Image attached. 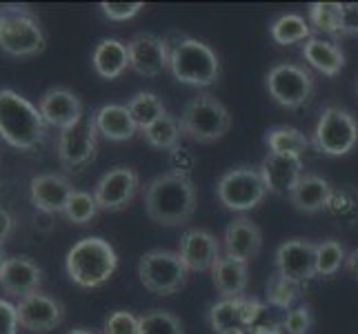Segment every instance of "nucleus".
<instances>
[{
  "label": "nucleus",
  "instance_id": "nucleus-1",
  "mask_svg": "<svg viewBox=\"0 0 358 334\" xmlns=\"http://www.w3.org/2000/svg\"><path fill=\"white\" fill-rule=\"evenodd\" d=\"M196 201L199 199H196V188L189 174L167 172L147 185L145 214L158 225H185L196 212Z\"/></svg>",
  "mask_w": 358,
  "mask_h": 334
},
{
  "label": "nucleus",
  "instance_id": "nucleus-2",
  "mask_svg": "<svg viewBox=\"0 0 358 334\" xmlns=\"http://www.w3.org/2000/svg\"><path fill=\"white\" fill-rule=\"evenodd\" d=\"M0 139L20 152H36L47 139L41 109L14 90H0Z\"/></svg>",
  "mask_w": 358,
  "mask_h": 334
},
{
  "label": "nucleus",
  "instance_id": "nucleus-3",
  "mask_svg": "<svg viewBox=\"0 0 358 334\" xmlns=\"http://www.w3.org/2000/svg\"><path fill=\"white\" fill-rule=\"evenodd\" d=\"M118 254L114 245L101 237L80 239L65 256V270L78 288H101L114 277Z\"/></svg>",
  "mask_w": 358,
  "mask_h": 334
},
{
  "label": "nucleus",
  "instance_id": "nucleus-4",
  "mask_svg": "<svg viewBox=\"0 0 358 334\" xmlns=\"http://www.w3.org/2000/svg\"><path fill=\"white\" fill-rule=\"evenodd\" d=\"M47 45L38 16L22 5L0 7V49L7 56L27 58L41 54Z\"/></svg>",
  "mask_w": 358,
  "mask_h": 334
},
{
  "label": "nucleus",
  "instance_id": "nucleus-5",
  "mask_svg": "<svg viewBox=\"0 0 358 334\" xmlns=\"http://www.w3.org/2000/svg\"><path fill=\"white\" fill-rule=\"evenodd\" d=\"M169 47V69L174 78L185 85L209 88L220 76V63L209 45L196 39H180Z\"/></svg>",
  "mask_w": 358,
  "mask_h": 334
},
{
  "label": "nucleus",
  "instance_id": "nucleus-6",
  "mask_svg": "<svg viewBox=\"0 0 358 334\" xmlns=\"http://www.w3.org/2000/svg\"><path fill=\"white\" fill-rule=\"evenodd\" d=\"M180 125L185 136H189L192 141L209 145L220 141L231 130V116L216 96L201 94L185 103Z\"/></svg>",
  "mask_w": 358,
  "mask_h": 334
},
{
  "label": "nucleus",
  "instance_id": "nucleus-7",
  "mask_svg": "<svg viewBox=\"0 0 358 334\" xmlns=\"http://www.w3.org/2000/svg\"><path fill=\"white\" fill-rule=\"evenodd\" d=\"M189 270L182 263L178 252L150 250L138 261V279L152 294L169 296L187 283Z\"/></svg>",
  "mask_w": 358,
  "mask_h": 334
},
{
  "label": "nucleus",
  "instance_id": "nucleus-8",
  "mask_svg": "<svg viewBox=\"0 0 358 334\" xmlns=\"http://www.w3.org/2000/svg\"><path fill=\"white\" fill-rule=\"evenodd\" d=\"M98 130L94 114H83L80 120L63 130L56 139L58 163L67 172H80L96 158L98 152Z\"/></svg>",
  "mask_w": 358,
  "mask_h": 334
},
{
  "label": "nucleus",
  "instance_id": "nucleus-9",
  "mask_svg": "<svg viewBox=\"0 0 358 334\" xmlns=\"http://www.w3.org/2000/svg\"><path fill=\"white\" fill-rule=\"evenodd\" d=\"M358 143V123L348 109L329 105L320 111L314 130V147L327 156L350 154Z\"/></svg>",
  "mask_w": 358,
  "mask_h": 334
},
{
  "label": "nucleus",
  "instance_id": "nucleus-10",
  "mask_svg": "<svg viewBox=\"0 0 358 334\" xmlns=\"http://www.w3.org/2000/svg\"><path fill=\"white\" fill-rule=\"evenodd\" d=\"M216 196L227 209L250 212L258 207L267 196L265 181L258 167H236L220 176L216 185Z\"/></svg>",
  "mask_w": 358,
  "mask_h": 334
},
{
  "label": "nucleus",
  "instance_id": "nucleus-11",
  "mask_svg": "<svg viewBox=\"0 0 358 334\" xmlns=\"http://www.w3.org/2000/svg\"><path fill=\"white\" fill-rule=\"evenodd\" d=\"M267 92L274 101L285 109H301L310 103L314 94V78L312 74L301 65L280 63L267 71Z\"/></svg>",
  "mask_w": 358,
  "mask_h": 334
},
{
  "label": "nucleus",
  "instance_id": "nucleus-12",
  "mask_svg": "<svg viewBox=\"0 0 358 334\" xmlns=\"http://www.w3.org/2000/svg\"><path fill=\"white\" fill-rule=\"evenodd\" d=\"M141 188L138 172L129 165H116L98 179L94 188V199L105 212H122L134 201Z\"/></svg>",
  "mask_w": 358,
  "mask_h": 334
},
{
  "label": "nucleus",
  "instance_id": "nucleus-13",
  "mask_svg": "<svg viewBox=\"0 0 358 334\" xmlns=\"http://www.w3.org/2000/svg\"><path fill=\"white\" fill-rule=\"evenodd\" d=\"M16 314L20 328L36 334H47L65 321V305L49 294L34 292L16 303Z\"/></svg>",
  "mask_w": 358,
  "mask_h": 334
},
{
  "label": "nucleus",
  "instance_id": "nucleus-14",
  "mask_svg": "<svg viewBox=\"0 0 358 334\" xmlns=\"http://www.w3.org/2000/svg\"><path fill=\"white\" fill-rule=\"evenodd\" d=\"M265 305L258 303L256 299H223L212 305L209 310V326L216 334H223L227 330H252L256 326V321L263 316Z\"/></svg>",
  "mask_w": 358,
  "mask_h": 334
},
{
  "label": "nucleus",
  "instance_id": "nucleus-15",
  "mask_svg": "<svg viewBox=\"0 0 358 334\" xmlns=\"http://www.w3.org/2000/svg\"><path fill=\"white\" fill-rule=\"evenodd\" d=\"M276 272L285 279L301 283L316 274V243L307 239H289L276 250Z\"/></svg>",
  "mask_w": 358,
  "mask_h": 334
},
{
  "label": "nucleus",
  "instance_id": "nucleus-16",
  "mask_svg": "<svg viewBox=\"0 0 358 334\" xmlns=\"http://www.w3.org/2000/svg\"><path fill=\"white\" fill-rule=\"evenodd\" d=\"M129 67L145 78H156L169 67V47L154 34H136L127 43Z\"/></svg>",
  "mask_w": 358,
  "mask_h": 334
},
{
  "label": "nucleus",
  "instance_id": "nucleus-17",
  "mask_svg": "<svg viewBox=\"0 0 358 334\" xmlns=\"http://www.w3.org/2000/svg\"><path fill=\"white\" fill-rule=\"evenodd\" d=\"M71 194V181L65 174H56V172L36 174L29 183L31 205L45 214H63Z\"/></svg>",
  "mask_w": 358,
  "mask_h": 334
},
{
  "label": "nucleus",
  "instance_id": "nucleus-18",
  "mask_svg": "<svg viewBox=\"0 0 358 334\" xmlns=\"http://www.w3.org/2000/svg\"><path fill=\"white\" fill-rule=\"evenodd\" d=\"M261 176L265 188L274 196H289L303 176V158L269 152L261 163Z\"/></svg>",
  "mask_w": 358,
  "mask_h": 334
},
{
  "label": "nucleus",
  "instance_id": "nucleus-19",
  "mask_svg": "<svg viewBox=\"0 0 358 334\" xmlns=\"http://www.w3.org/2000/svg\"><path fill=\"white\" fill-rule=\"evenodd\" d=\"M43 281V270L29 256H9L0 270V288L9 296L24 299L38 292Z\"/></svg>",
  "mask_w": 358,
  "mask_h": 334
},
{
  "label": "nucleus",
  "instance_id": "nucleus-20",
  "mask_svg": "<svg viewBox=\"0 0 358 334\" xmlns=\"http://www.w3.org/2000/svg\"><path fill=\"white\" fill-rule=\"evenodd\" d=\"M38 109L47 125L58 127L60 132L71 127L73 123L80 120L85 109L83 101L67 88H52L47 90L38 103Z\"/></svg>",
  "mask_w": 358,
  "mask_h": 334
},
{
  "label": "nucleus",
  "instance_id": "nucleus-21",
  "mask_svg": "<svg viewBox=\"0 0 358 334\" xmlns=\"http://www.w3.org/2000/svg\"><path fill=\"white\" fill-rule=\"evenodd\" d=\"M178 254L189 272H207L220 258V243L212 232L189 230L178 243Z\"/></svg>",
  "mask_w": 358,
  "mask_h": 334
},
{
  "label": "nucleus",
  "instance_id": "nucleus-22",
  "mask_svg": "<svg viewBox=\"0 0 358 334\" xmlns=\"http://www.w3.org/2000/svg\"><path fill=\"white\" fill-rule=\"evenodd\" d=\"M225 254L238 258V261H250V258L258 256L263 247V232L261 228L252 223L250 218H236L231 221L227 230H225V239H223Z\"/></svg>",
  "mask_w": 358,
  "mask_h": 334
},
{
  "label": "nucleus",
  "instance_id": "nucleus-23",
  "mask_svg": "<svg viewBox=\"0 0 358 334\" xmlns=\"http://www.w3.org/2000/svg\"><path fill=\"white\" fill-rule=\"evenodd\" d=\"M331 194H334V188L329 185V181H325L318 174H303L287 199L299 212L316 214L320 209H327Z\"/></svg>",
  "mask_w": 358,
  "mask_h": 334
},
{
  "label": "nucleus",
  "instance_id": "nucleus-24",
  "mask_svg": "<svg viewBox=\"0 0 358 334\" xmlns=\"http://www.w3.org/2000/svg\"><path fill=\"white\" fill-rule=\"evenodd\" d=\"M212 281L223 299H238V296L245 294L247 283H250L247 263L234 256L220 254V258L212 267Z\"/></svg>",
  "mask_w": 358,
  "mask_h": 334
},
{
  "label": "nucleus",
  "instance_id": "nucleus-25",
  "mask_svg": "<svg viewBox=\"0 0 358 334\" xmlns=\"http://www.w3.org/2000/svg\"><path fill=\"white\" fill-rule=\"evenodd\" d=\"M92 65L96 74L105 81H116L129 67V49L122 41L103 39L92 54Z\"/></svg>",
  "mask_w": 358,
  "mask_h": 334
},
{
  "label": "nucleus",
  "instance_id": "nucleus-26",
  "mask_svg": "<svg viewBox=\"0 0 358 334\" xmlns=\"http://www.w3.org/2000/svg\"><path fill=\"white\" fill-rule=\"evenodd\" d=\"M94 120H96V130L101 136H105L107 141H129L136 136L138 127L129 114L127 105H103L101 109L94 111Z\"/></svg>",
  "mask_w": 358,
  "mask_h": 334
},
{
  "label": "nucleus",
  "instance_id": "nucleus-27",
  "mask_svg": "<svg viewBox=\"0 0 358 334\" xmlns=\"http://www.w3.org/2000/svg\"><path fill=\"white\" fill-rule=\"evenodd\" d=\"M303 56L314 69H318L325 76H338L345 67V54L343 49L334 41L325 39H312L305 41L303 45Z\"/></svg>",
  "mask_w": 358,
  "mask_h": 334
},
{
  "label": "nucleus",
  "instance_id": "nucleus-28",
  "mask_svg": "<svg viewBox=\"0 0 358 334\" xmlns=\"http://www.w3.org/2000/svg\"><path fill=\"white\" fill-rule=\"evenodd\" d=\"M182 125H180V118L165 114L163 118H158L154 125H150L147 130H143V139L147 145L156 147V150H163V152H171L176 150L182 141Z\"/></svg>",
  "mask_w": 358,
  "mask_h": 334
},
{
  "label": "nucleus",
  "instance_id": "nucleus-29",
  "mask_svg": "<svg viewBox=\"0 0 358 334\" xmlns=\"http://www.w3.org/2000/svg\"><path fill=\"white\" fill-rule=\"evenodd\" d=\"M269 34L278 45H296L312 39V27L299 14H282L271 22Z\"/></svg>",
  "mask_w": 358,
  "mask_h": 334
},
{
  "label": "nucleus",
  "instance_id": "nucleus-30",
  "mask_svg": "<svg viewBox=\"0 0 358 334\" xmlns=\"http://www.w3.org/2000/svg\"><path fill=\"white\" fill-rule=\"evenodd\" d=\"M265 141H267L269 152L285 154V156H299V158H303L307 147H310V141H307V136L303 132H299L296 127H285V125L271 127L267 132Z\"/></svg>",
  "mask_w": 358,
  "mask_h": 334
},
{
  "label": "nucleus",
  "instance_id": "nucleus-31",
  "mask_svg": "<svg viewBox=\"0 0 358 334\" xmlns=\"http://www.w3.org/2000/svg\"><path fill=\"white\" fill-rule=\"evenodd\" d=\"M127 109H129V114L136 123V127H138L141 132L147 130L150 125H154L158 118H163L167 114L163 101H160V98L152 92H138L127 103Z\"/></svg>",
  "mask_w": 358,
  "mask_h": 334
},
{
  "label": "nucleus",
  "instance_id": "nucleus-32",
  "mask_svg": "<svg viewBox=\"0 0 358 334\" xmlns=\"http://www.w3.org/2000/svg\"><path fill=\"white\" fill-rule=\"evenodd\" d=\"M310 22L318 32L338 39L343 25V5L341 3H312L310 5Z\"/></svg>",
  "mask_w": 358,
  "mask_h": 334
},
{
  "label": "nucleus",
  "instance_id": "nucleus-33",
  "mask_svg": "<svg viewBox=\"0 0 358 334\" xmlns=\"http://www.w3.org/2000/svg\"><path fill=\"white\" fill-rule=\"evenodd\" d=\"M98 203L94 199V194L83 192V190H73L69 196V201L65 205L63 216L73 223V225H90V223L98 216Z\"/></svg>",
  "mask_w": 358,
  "mask_h": 334
},
{
  "label": "nucleus",
  "instance_id": "nucleus-34",
  "mask_svg": "<svg viewBox=\"0 0 358 334\" xmlns=\"http://www.w3.org/2000/svg\"><path fill=\"white\" fill-rule=\"evenodd\" d=\"M138 334H185V330L176 314L156 307L138 316Z\"/></svg>",
  "mask_w": 358,
  "mask_h": 334
},
{
  "label": "nucleus",
  "instance_id": "nucleus-35",
  "mask_svg": "<svg viewBox=\"0 0 358 334\" xmlns=\"http://www.w3.org/2000/svg\"><path fill=\"white\" fill-rule=\"evenodd\" d=\"M348 261L345 250L338 241H323L316 245V274L318 277H331L341 270V265Z\"/></svg>",
  "mask_w": 358,
  "mask_h": 334
},
{
  "label": "nucleus",
  "instance_id": "nucleus-36",
  "mask_svg": "<svg viewBox=\"0 0 358 334\" xmlns=\"http://www.w3.org/2000/svg\"><path fill=\"white\" fill-rule=\"evenodd\" d=\"M299 296V283H294L289 279H285L278 272L269 277L267 281V301L271 305L280 307V310H289V305L296 301Z\"/></svg>",
  "mask_w": 358,
  "mask_h": 334
},
{
  "label": "nucleus",
  "instance_id": "nucleus-37",
  "mask_svg": "<svg viewBox=\"0 0 358 334\" xmlns=\"http://www.w3.org/2000/svg\"><path fill=\"white\" fill-rule=\"evenodd\" d=\"M327 209L336 218H356L358 216V194L356 192H348V190H341L331 194V201L327 205Z\"/></svg>",
  "mask_w": 358,
  "mask_h": 334
},
{
  "label": "nucleus",
  "instance_id": "nucleus-38",
  "mask_svg": "<svg viewBox=\"0 0 358 334\" xmlns=\"http://www.w3.org/2000/svg\"><path fill=\"white\" fill-rule=\"evenodd\" d=\"M103 334H138V316L127 310H116L105 319Z\"/></svg>",
  "mask_w": 358,
  "mask_h": 334
},
{
  "label": "nucleus",
  "instance_id": "nucleus-39",
  "mask_svg": "<svg viewBox=\"0 0 358 334\" xmlns=\"http://www.w3.org/2000/svg\"><path fill=\"white\" fill-rule=\"evenodd\" d=\"M312 328V312L307 305H301V307H294L285 314L282 319V330L287 334H307Z\"/></svg>",
  "mask_w": 358,
  "mask_h": 334
},
{
  "label": "nucleus",
  "instance_id": "nucleus-40",
  "mask_svg": "<svg viewBox=\"0 0 358 334\" xmlns=\"http://www.w3.org/2000/svg\"><path fill=\"white\" fill-rule=\"evenodd\" d=\"M101 9L109 20L122 22L138 14L143 9V3H101Z\"/></svg>",
  "mask_w": 358,
  "mask_h": 334
},
{
  "label": "nucleus",
  "instance_id": "nucleus-41",
  "mask_svg": "<svg viewBox=\"0 0 358 334\" xmlns=\"http://www.w3.org/2000/svg\"><path fill=\"white\" fill-rule=\"evenodd\" d=\"M0 334H18L16 305L7 299H0Z\"/></svg>",
  "mask_w": 358,
  "mask_h": 334
},
{
  "label": "nucleus",
  "instance_id": "nucleus-42",
  "mask_svg": "<svg viewBox=\"0 0 358 334\" xmlns=\"http://www.w3.org/2000/svg\"><path fill=\"white\" fill-rule=\"evenodd\" d=\"M341 36H358V3H345L343 5Z\"/></svg>",
  "mask_w": 358,
  "mask_h": 334
},
{
  "label": "nucleus",
  "instance_id": "nucleus-43",
  "mask_svg": "<svg viewBox=\"0 0 358 334\" xmlns=\"http://www.w3.org/2000/svg\"><path fill=\"white\" fill-rule=\"evenodd\" d=\"M11 232H14V216L7 207L0 205V245L11 237Z\"/></svg>",
  "mask_w": 358,
  "mask_h": 334
},
{
  "label": "nucleus",
  "instance_id": "nucleus-44",
  "mask_svg": "<svg viewBox=\"0 0 358 334\" xmlns=\"http://www.w3.org/2000/svg\"><path fill=\"white\" fill-rule=\"evenodd\" d=\"M52 218H54V214L38 212V214H36V228H38L41 232H49V230H52Z\"/></svg>",
  "mask_w": 358,
  "mask_h": 334
},
{
  "label": "nucleus",
  "instance_id": "nucleus-45",
  "mask_svg": "<svg viewBox=\"0 0 358 334\" xmlns=\"http://www.w3.org/2000/svg\"><path fill=\"white\" fill-rule=\"evenodd\" d=\"M345 265H348V272H350V274L358 281V250H354V252L348 256V261H345Z\"/></svg>",
  "mask_w": 358,
  "mask_h": 334
},
{
  "label": "nucleus",
  "instance_id": "nucleus-46",
  "mask_svg": "<svg viewBox=\"0 0 358 334\" xmlns=\"http://www.w3.org/2000/svg\"><path fill=\"white\" fill-rule=\"evenodd\" d=\"M67 334H103V332H94V330H87V328H73Z\"/></svg>",
  "mask_w": 358,
  "mask_h": 334
},
{
  "label": "nucleus",
  "instance_id": "nucleus-47",
  "mask_svg": "<svg viewBox=\"0 0 358 334\" xmlns=\"http://www.w3.org/2000/svg\"><path fill=\"white\" fill-rule=\"evenodd\" d=\"M223 334H247L243 328H236V330H227V332H223Z\"/></svg>",
  "mask_w": 358,
  "mask_h": 334
},
{
  "label": "nucleus",
  "instance_id": "nucleus-48",
  "mask_svg": "<svg viewBox=\"0 0 358 334\" xmlns=\"http://www.w3.org/2000/svg\"><path fill=\"white\" fill-rule=\"evenodd\" d=\"M7 261V256L3 254V247H0V270H3V263Z\"/></svg>",
  "mask_w": 358,
  "mask_h": 334
},
{
  "label": "nucleus",
  "instance_id": "nucleus-49",
  "mask_svg": "<svg viewBox=\"0 0 358 334\" xmlns=\"http://www.w3.org/2000/svg\"><path fill=\"white\" fill-rule=\"evenodd\" d=\"M356 92H358V81H356Z\"/></svg>",
  "mask_w": 358,
  "mask_h": 334
}]
</instances>
